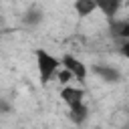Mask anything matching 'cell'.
Masks as SVG:
<instances>
[{"label":"cell","mask_w":129,"mask_h":129,"mask_svg":"<svg viewBox=\"0 0 129 129\" xmlns=\"http://www.w3.org/2000/svg\"><path fill=\"white\" fill-rule=\"evenodd\" d=\"M36 62H38L40 81H42V83H48L50 77H52V75L56 73V69H58V60H56L52 54H48L46 50L36 48Z\"/></svg>","instance_id":"1"},{"label":"cell","mask_w":129,"mask_h":129,"mask_svg":"<svg viewBox=\"0 0 129 129\" xmlns=\"http://www.w3.org/2000/svg\"><path fill=\"white\" fill-rule=\"evenodd\" d=\"M62 64H64V69L75 77V79H79V81H83L85 77H87V69H85V64L81 62V60H77L75 56H71V54H64L62 56Z\"/></svg>","instance_id":"2"},{"label":"cell","mask_w":129,"mask_h":129,"mask_svg":"<svg viewBox=\"0 0 129 129\" xmlns=\"http://www.w3.org/2000/svg\"><path fill=\"white\" fill-rule=\"evenodd\" d=\"M60 97H62V101H64L69 107H75V105H81V103H83L85 93H83L81 89H75V87H64V89L60 91Z\"/></svg>","instance_id":"3"},{"label":"cell","mask_w":129,"mask_h":129,"mask_svg":"<svg viewBox=\"0 0 129 129\" xmlns=\"http://www.w3.org/2000/svg\"><path fill=\"white\" fill-rule=\"evenodd\" d=\"M95 2V8H99L105 16H113L121 4V0H93Z\"/></svg>","instance_id":"4"},{"label":"cell","mask_w":129,"mask_h":129,"mask_svg":"<svg viewBox=\"0 0 129 129\" xmlns=\"http://www.w3.org/2000/svg\"><path fill=\"white\" fill-rule=\"evenodd\" d=\"M75 10L79 16H89L95 10V2L93 0H75Z\"/></svg>","instance_id":"5"},{"label":"cell","mask_w":129,"mask_h":129,"mask_svg":"<svg viewBox=\"0 0 129 129\" xmlns=\"http://www.w3.org/2000/svg\"><path fill=\"white\" fill-rule=\"evenodd\" d=\"M71 109V119L75 121V123H83L85 119H87V107H85V103H81V105H75V107H69Z\"/></svg>","instance_id":"6"},{"label":"cell","mask_w":129,"mask_h":129,"mask_svg":"<svg viewBox=\"0 0 129 129\" xmlns=\"http://www.w3.org/2000/svg\"><path fill=\"white\" fill-rule=\"evenodd\" d=\"M95 73H97L99 77H103L105 81H111V83L119 81V73H117L115 69H109V67H95Z\"/></svg>","instance_id":"7"},{"label":"cell","mask_w":129,"mask_h":129,"mask_svg":"<svg viewBox=\"0 0 129 129\" xmlns=\"http://www.w3.org/2000/svg\"><path fill=\"white\" fill-rule=\"evenodd\" d=\"M113 32L117 34V36H129V22L127 20H121V22H115L113 24Z\"/></svg>","instance_id":"8"},{"label":"cell","mask_w":129,"mask_h":129,"mask_svg":"<svg viewBox=\"0 0 129 129\" xmlns=\"http://www.w3.org/2000/svg\"><path fill=\"white\" fill-rule=\"evenodd\" d=\"M71 79H73V75H71V73H69V71H67V69H64V71H60V73H58V81H60V83H62V85H67V83H69V81H71Z\"/></svg>","instance_id":"9"}]
</instances>
